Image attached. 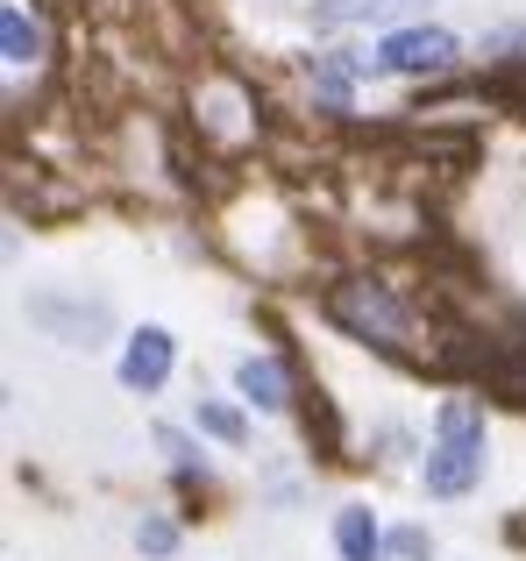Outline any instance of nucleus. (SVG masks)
I'll return each instance as SVG.
<instances>
[{
    "instance_id": "9b49d317",
    "label": "nucleus",
    "mask_w": 526,
    "mask_h": 561,
    "mask_svg": "<svg viewBox=\"0 0 526 561\" xmlns=\"http://www.w3.org/2000/svg\"><path fill=\"white\" fill-rule=\"evenodd\" d=\"M391 554H405V561H427V534H420V526H399V534H391Z\"/></svg>"
},
{
    "instance_id": "1a4fd4ad",
    "label": "nucleus",
    "mask_w": 526,
    "mask_h": 561,
    "mask_svg": "<svg viewBox=\"0 0 526 561\" xmlns=\"http://www.w3.org/2000/svg\"><path fill=\"white\" fill-rule=\"evenodd\" d=\"M199 426H207L214 440H228V448H242V440H250V420H242L236 405H221V398H199Z\"/></svg>"
},
{
    "instance_id": "6e6552de",
    "label": "nucleus",
    "mask_w": 526,
    "mask_h": 561,
    "mask_svg": "<svg viewBox=\"0 0 526 561\" xmlns=\"http://www.w3.org/2000/svg\"><path fill=\"white\" fill-rule=\"evenodd\" d=\"M413 0H313V28H348V22H385L405 14Z\"/></svg>"
},
{
    "instance_id": "9d476101",
    "label": "nucleus",
    "mask_w": 526,
    "mask_h": 561,
    "mask_svg": "<svg viewBox=\"0 0 526 561\" xmlns=\"http://www.w3.org/2000/svg\"><path fill=\"white\" fill-rule=\"evenodd\" d=\"M136 548L150 554V561H164L171 548H179V526H171V519H142L136 526Z\"/></svg>"
},
{
    "instance_id": "7ed1b4c3",
    "label": "nucleus",
    "mask_w": 526,
    "mask_h": 561,
    "mask_svg": "<svg viewBox=\"0 0 526 561\" xmlns=\"http://www.w3.org/2000/svg\"><path fill=\"white\" fill-rule=\"evenodd\" d=\"M456 65V36L448 28H399L377 43V57H363L356 71H448Z\"/></svg>"
},
{
    "instance_id": "20e7f679",
    "label": "nucleus",
    "mask_w": 526,
    "mask_h": 561,
    "mask_svg": "<svg viewBox=\"0 0 526 561\" xmlns=\"http://www.w3.org/2000/svg\"><path fill=\"white\" fill-rule=\"evenodd\" d=\"M171 363H179V342H171L164 328H136L122 348V383L128 391H157V383L171 377Z\"/></svg>"
},
{
    "instance_id": "423d86ee",
    "label": "nucleus",
    "mask_w": 526,
    "mask_h": 561,
    "mask_svg": "<svg viewBox=\"0 0 526 561\" xmlns=\"http://www.w3.org/2000/svg\"><path fill=\"white\" fill-rule=\"evenodd\" d=\"M334 554L342 561H377L385 554V534H377L370 505H342L334 512Z\"/></svg>"
},
{
    "instance_id": "39448f33",
    "label": "nucleus",
    "mask_w": 526,
    "mask_h": 561,
    "mask_svg": "<svg viewBox=\"0 0 526 561\" xmlns=\"http://www.w3.org/2000/svg\"><path fill=\"white\" fill-rule=\"evenodd\" d=\"M236 383H242V398H250L256 412H285L291 405V383H285V363L277 356H242Z\"/></svg>"
},
{
    "instance_id": "0eeeda50",
    "label": "nucleus",
    "mask_w": 526,
    "mask_h": 561,
    "mask_svg": "<svg viewBox=\"0 0 526 561\" xmlns=\"http://www.w3.org/2000/svg\"><path fill=\"white\" fill-rule=\"evenodd\" d=\"M0 50H8V65H14V71L43 57V28L28 22V8H22V0H8V8H0Z\"/></svg>"
},
{
    "instance_id": "f03ea898",
    "label": "nucleus",
    "mask_w": 526,
    "mask_h": 561,
    "mask_svg": "<svg viewBox=\"0 0 526 561\" xmlns=\"http://www.w3.org/2000/svg\"><path fill=\"white\" fill-rule=\"evenodd\" d=\"M328 320L342 334H356V342H377V348H405V306L391 285H377V277H342V285L328 291Z\"/></svg>"
},
{
    "instance_id": "f257e3e1",
    "label": "nucleus",
    "mask_w": 526,
    "mask_h": 561,
    "mask_svg": "<svg viewBox=\"0 0 526 561\" xmlns=\"http://www.w3.org/2000/svg\"><path fill=\"white\" fill-rule=\"evenodd\" d=\"M427 491L434 497H462L477 477H484V412L470 398H448L434 412V448H427Z\"/></svg>"
}]
</instances>
